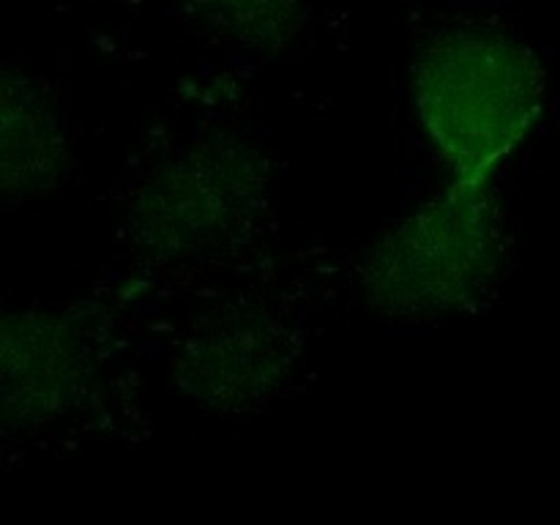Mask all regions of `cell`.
Instances as JSON below:
<instances>
[{
  "instance_id": "obj_1",
  "label": "cell",
  "mask_w": 560,
  "mask_h": 525,
  "mask_svg": "<svg viewBox=\"0 0 560 525\" xmlns=\"http://www.w3.org/2000/svg\"><path fill=\"white\" fill-rule=\"evenodd\" d=\"M438 49V58L448 66L459 85L443 77L435 91L438 129L457 145V156H492V148L517 129L528 107V77L523 58L503 42L481 36H463Z\"/></svg>"
},
{
  "instance_id": "obj_2",
  "label": "cell",
  "mask_w": 560,
  "mask_h": 525,
  "mask_svg": "<svg viewBox=\"0 0 560 525\" xmlns=\"http://www.w3.org/2000/svg\"><path fill=\"white\" fill-rule=\"evenodd\" d=\"M197 14L241 36L268 38L293 25L299 0H186Z\"/></svg>"
}]
</instances>
